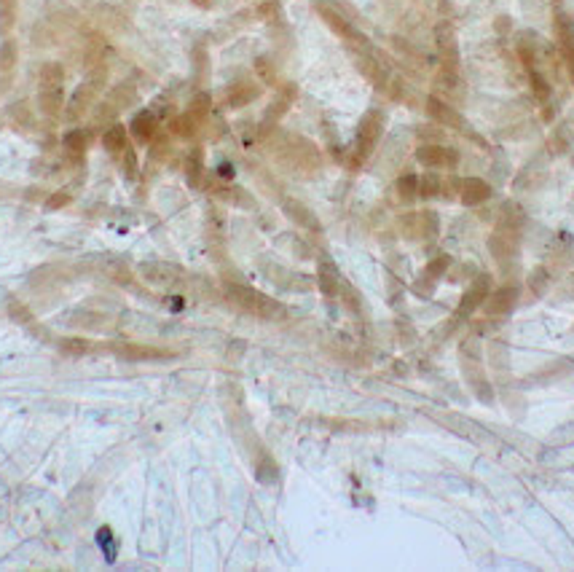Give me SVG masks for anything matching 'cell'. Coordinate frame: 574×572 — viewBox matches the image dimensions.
<instances>
[{
    "label": "cell",
    "mask_w": 574,
    "mask_h": 572,
    "mask_svg": "<svg viewBox=\"0 0 574 572\" xmlns=\"http://www.w3.org/2000/svg\"><path fill=\"white\" fill-rule=\"evenodd\" d=\"M228 296H231L234 304L245 306V309L252 312V315H269V312H271V301L266 299V296H260V293H255V290H250V288L231 285V288H228Z\"/></svg>",
    "instance_id": "1"
},
{
    "label": "cell",
    "mask_w": 574,
    "mask_h": 572,
    "mask_svg": "<svg viewBox=\"0 0 574 572\" xmlns=\"http://www.w3.org/2000/svg\"><path fill=\"white\" fill-rule=\"evenodd\" d=\"M140 274H143V279L145 282H150V285H156V288H167V285H175L177 279H180V269L177 266H172V264H143L140 266Z\"/></svg>",
    "instance_id": "2"
},
{
    "label": "cell",
    "mask_w": 574,
    "mask_h": 572,
    "mask_svg": "<svg viewBox=\"0 0 574 572\" xmlns=\"http://www.w3.org/2000/svg\"><path fill=\"white\" fill-rule=\"evenodd\" d=\"M285 207H287V210H290V213H293V218H296V221H298V224H303V226H311V228H314V226H317V221H314V218H311V213H309V210H306V207H300V204H296V201H287V204H285Z\"/></svg>",
    "instance_id": "6"
},
{
    "label": "cell",
    "mask_w": 574,
    "mask_h": 572,
    "mask_svg": "<svg viewBox=\"0 0 574 572\" xmlns=\"http://www.w3.org/2000/svg\"><path fill=\"white\" fill-rule=\"evenodd\" d=\"M102 143H105V148L110 150V153H124V150L129 148V135H126V126L113 124L107 132H105Z\"/></svg>",
    "instance_id": "3"
},
{
    "label": "cell",
    "mask_w": 574,
    "mask_h": 572,
    "mask_svg": "<svg viewBox=\"0 0 574 572\" xmlns=\"http://www.w3.org/2000/svg\"><path fill=\"white\" fill-rule=\"evenodd\" d=\"M320 285H322V290L327 293V296H333V293H336L338 272H336V266H333L330 261H322V264H320Z\"/></svg>",
    "instance_id": "4"
},
{
    "label": "cell",
    "mask_w": 574,
    "mask_h": 572,
    "mask_svg": "<svg viewBox=\"0 0 574 572\" xmlns=\"http://www.w3.org/2000/svg\"><path fill=\"white\" fill-rule=\"evenodd\" d=\"M83 143H86V137H83V135H70V137H68V146H70L73 150H81L83 148Z\"/></svg>",
    "instance_id": "7"
},
{
    "label": "cell",
    "mask_w": 574,
    "mask_h": 572,
    "mask_svg": "<svg viewBox=\"0 0 574 572\" xmlns=\"http://www.w3.org/2000/svg\"><path fill=\"white\" fill-rule=\"evenodd\" d=\"M153 126H156V121H153L150 113H140V116H134V121H132V129H134L137 137H143V140H150V137H153Z\"/></svg>",
    "instance_id": "5"
}]
</instances>
